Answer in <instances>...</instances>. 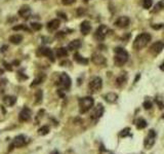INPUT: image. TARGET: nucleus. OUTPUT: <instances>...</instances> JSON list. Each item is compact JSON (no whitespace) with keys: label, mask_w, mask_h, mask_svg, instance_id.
Here are the masks:
<instances>
[{"label":"nucleus","mask_w":164,"mask_h":154,"mask_svg":"<svg viewBox=\"0 0 164 154\" xmlns=\"http://www.w3.org/2000/svg\"><path fill=\"white\" fill-rule=\"evenodd\" d=\"M84 1H85V2H87V1H89V0H84Z\"/></svg>","instance_id":"nucleus-46"},{"label":"nucleus","mask_w":164,"mask_h":154,"mask_svg":"<svg viewBox=\"0 0 164 154\" xmlns=\"http://www.w3.org/2000/svg\"><path fill=\"white\" fill-rule=\"evenodd\" d=\"M80 31L83 35H87L91 31V25L88 21H83L80 25Z\"/></svg>","instance_id":"nucleus-16"},{"label":"nucleus","mask_w":164,"mask_h":154,"mask_svg":"<svg viewBox=\"0 0 164 154\" xmlns=\"http://www.w3.org/2000/svg\"><path fill=\"white\" fill-rule=\"evenodd\" d=\"M126 82H127L126 73H122L117 79H116V85H117L118 88H123V86L126 84Z\"/></svg>","instance_id":"nucleus-19"},{"label":"nucleus","mask_w":164,"mask_h":154,"mask_svg":"<svg viewBox=\"0 0 164 154\" xmlns=\"http://www.w3.org/2000/svg\"><path fill=\"white\" fill-rule=\"evenodd\" d=\"M104 112H105L104 106L102 104H98L95 106V108L93 109L91 114H90V118H91V120H93V121H97V120H98L102 116H103Z\"/></svg>","instance_id":"nucleus-7"},{"label":"nucleus","mask_w":164,"mask_h":154,"mask_svg":"<svg viewBox=\"0 0 164 154\" xmlns=\"http://www.w3.org/2000/svg\"><path fill=\"white\" fill-rule=\"evenodd\" d=\"M58 15H59V16H61V18H63L64 20H67V16H66V15H65V13H58Z\"/></svg>","instance_id":"nucleus-40"},{"label":"nucleus","mask_w":164,"mask_h":154,"mask_svg":"<svg viewBox=\"0 0 164 154\" xmlns=\"http://www.w3.org/2000/svg\"><path fill=\"white\" fill-rule=\"evenodd\" d=\"M28 141H29V140L26 138V136L19 135V136H16L15 139H13V141H12V143H11L10 147H16V148L23 147V146H25V145L27 144Z\"/></svg>","instance_id":"nucleus-8"},{"label":"nucleus","mask_w":164,"mask_h":154,"mask_svg":"<svg viewBox=\"0 0 164 154\" xmlns=\"http://www.w3.org/2000/svg\"><path fill=\"white\" fill-rule=\"evenodd\" d=\"M129 23H130V20H129L128 16H120V18H118L117 20L115 21V26L118 27V28H121V29H123V28H126L128 27Z\"/></svg>","instance_id":"nucleus-11"},{"label":"nucleus","mask_w":164,"mask_h":154,"mask_svg":"<svg viewBox=\"0 0 164 154\" xmlns=\"http://www.w3.org/2000/svg\"><path fill=\"white\" fill-rule=\"evenodd\" d=\"M78 103H79V111H80L81 114H84L93 107L94 101H93L91 97H84L79 99Z\"/></svg>","instance_id":"nucleus-3"},{"label":"nucleus","mask_w":164,"mask_h":154,"mask_svg":"<svg viewBox=\"0 0 164 154\" xmlns=\"http://www.w3.org/2000/svg\"><path fill=\"white\" fill-rule=\"evenodd\" d=\"M91 61L93 64H95V65L98 66H103L107 62L106 58H105L104 56H102L101 54H93L91 57Z\"/></svg>","instance_id":"nucleus-14"},{"label":"nucleus","mask_w":164,"mask_h":154,"mask_svg":"<svg viewBox=\"0 0 164 154\" xmlns=\"http://www.w3.org/2000/svg\"><path fill=\"white\" fill-rule=\"evenodd\" d=\"M75 1L76 0H62L63 4H65V5H71V4L74 3Z\"/></svg>","instance_id":"nucleus-35"},{"label":"nucleus","mask_w":164,"mask_h":154,"mask_svg":"<svg viewBox=\"0 0 164 154\" xmlns=\"http://www.w3.org/2000/svg\"><path fill=\"white\" fill-rule=\"evenodd\" d=\"M108 32H109L108 27L105 26V25H101V26L97 29V31H95L94 37L98 41H104L107 34H108Z\"/></svg>","instance_id":"nucleus-6"},{"label":"nucleus","mask_w":164,"mask_h":154,"mask_svg":"<svg viewBox=\"0 0 164 154\" xmlns=\"http://www.w3.org/2000/svg\"><path fill=\"white\" fill-rule=\"evenodd\" d=\"M163 48H164V42H162V41H157V42L152 44L151 47H150V52L153 56H157L162 52Z\"/></svg>","instance_id":"nucleus-9"},{"label":"nucleus","mask_w":164,"mask_h":154,"mask_svg":"<svg viewBox=\"0 0 164 154\" xmlns=\"http://www.w3.org/2000/svg\"><path fill=\"white\" fill-rule=\"evenodd\" d=\"M104 98L106 100V102L110 103V104H113V103H115L118 100V95L115 94V92H109V94L105 95Z\"/></svg>","instance_id":"nucleus-20"},{"label":"nucleus","mask_w":164,"mask_h":154,"mask_svg":"<svg viewBox=\"0 0 164 154\" xmlns=\"http://www.w3.org/2000/svg\"><path fill=\"white\" fill-rule=\"evenodd\" d=\"M119 136L121 137V138H125V137H128V136L130 137V136H131V134H130V127H125V128H123V130L120 131Z\"/></svg>","instance_id":"nucleus-27"},{"label":"nucleus","mask_w":164,"mask_h":154,"mask_svg":"<svg viewBox=\"0 0 164 154\" xmlns=\"http://www.w3.org/2000/svg\"><path fill=\"white\" fill-rule=\"evenodd\" d=\"M147 125H148V122H147L144 118H138L137 121H135V127H137V130H143V128H146Z\"/></svg>","instance_id":"nucleus-24"},{"label":"nucleus","mask_w":164,"mask_h":154,"mask_svg":"<svg viewBox=\"0 0 164 154\" xmlns=\"http://www.w3.org/2000/svg\"><path fill=\"white\" fill-rule=\"evenodd\" d=\"M31 27H32V29L34 31H39L42 28V25L40 23H35V22H33V23H31Z\"/></svg>","instance_id":"nucleus-34"},{"label":"nucleus","mask_w":164,"mask_h":154,"mask_svg":"<svg viewBox=\"0 0 164 154\" xmlns=\"http://www.w3.org/2000/svg\"><path fill=\"white\" fill-rule=\"evenodd\" d=\"M163 27H164V24H159V25H156V26H155V25H152V28H153V29H156V30L161 29V28H163Z\"/></svg>","instance_id":"nucleus-36"},{"label":"nucleus","mask_w":164,"mask_h":154,"mask_svg":"<svg viewBox=\"0 0 164 154\" xmlns=\"http://www.w3.org/2000/svg\"><path fill=\"white\" fill-rule=\"evenodd\" d=\"M160 69H161V71H163V72H164V62L160 65Z\"/></svg>","instance_id":"nucleus-42"},{"label":"nucleus","mask_w":164,"mask_h":154,"mask_svg":"<svg viewBox=\"0 0 164 154\" xmlns=\"http://www.w3.org/2000/svg\"><path fill=\"white\" fill-rule=\"evenodd\" d=\"M12 29L15 31H26V32H30V28H28L26 25H16Z\"/></svg>","instance_id":"nucleus-30"},{"label":"nucleus","mask_w":164,"mask_h":154,"mask_svg":"<svg viewBox=\"0 0 164 154\" xmlns=\"http://www.w3.org/2000/svg\"><path fill=\"white\" fill-rule=\"evenodd\" d=\"M55 55L58 58H66L68 56V50L65 47H60V48L56 49Z\"/></svg>","instance_id":"nucleus-25"},{"label":"nucleus","mask_w":164,"mask_h":154,"mask_svg":"<svg viewBox=\"0 0 164 154\" xmlns=\"http://www.w3.org/2000/svg\"><path fill=\"white\" fill-rule=\"evenodd\" d=\"M162 118H164V113H163V115H162Z\"/></svg>","instance_id":"nucleus-47"},{"label":"nucleus","mask_w":164,"mask_h":154,"mask_svg":"<svg viewBox=\"0 0 164 154\" xmlns=\"http://www.w3.org/2000/svg\"><path fill=\"white\" fill-rule=\"evenodd\" d=\"M157 138V133L154 130H150L148 131V135L146 136L145 141H144V146L147 150H150L153 148L155 145V142H156Z\"/></svg>","instance_id":"nucleus-4"},{"label":"nucleus","mask_w":164,"mask_h":154,"mask_svg":"<svg viewBox=\"0 0 164 154\" xmlns=\"http://www.w3.org/2000/svg\"><path fill=\"white\" fill-rule=\"evenodd\" d=\"M163 9H164V0H161V1H159L156 5H155L153 13H158V12L163 10Z\"/></svg>","instance_id":"nucleus-29"},{"label":"nucleus","mask_w":164,"mask_h":154,"mask_svg":"<svg viewBox=\"0 0 164 154\" xmlns=\"http://www.w3.org/2000/svg\"><path fill=\"white\" fill-rule=\"evenodd\" d=\"M8 48V46L7 45H3V46H1V48H0V52H6Z\"/></svg>","instance_id":"nucleus-38"},{"label":"nucleus","mask_w":164,"mask_h":154,"mask_svg":"<svg viewBox=\"0 0 164 154\" xmlns=\"http://www.w3.org/2000/svg\"><path fill=\"white\" fill-rule=\"evenodd\" d=\"M42 97H43V92H42L41 89H38L37 91H36L35 94V102L36 104H40V103L42 102Z\"/></svg>","instance_id":"nucleus-26"},{"label":"nucleus","mask_w":164,"mask_h":154,"mask_svg":"<svg viewBox=\"0 0 164 154\" xmlns=\"http://www.w3.org/2000/svg\"><path fill=\"white\" fill-rule=\"evenodd\" d=\"M30 119H31V110L29 108H24L20 112L19 120L23 122H26V121H29Z\"/></svg>","instance_id":"nucleus-13"},{"label":"nucleus","mask_w":164,"mask_h":154,"mask_svg":"<svg viewBox=\"0 0 164 154\" xmlns=\"http://www.w3.org/2000/svg\"><path fill=\"white\" fill-rule=\"evenodd\" d=\"M61 26V21L58 19H53L50 22H48L46 25L47 27V30L49 31V32H55V30L59 29V27Z\"/></svg>","instance_id":"nucleus-15"},{"label":"nucleus","mask_w":164,"mask_h":154,"mask_svg":"<svg viewBox=\"0 0 164 154\" xmlns=\"http://www.w3.org/2000/svg\"><path fill=\"white\" fill-rule=\"evenodd\" d=\"M44 80V76H40V77H38V78H36V79H34V81L32 83H31V86H35V85H37V84H40V83L42 82V81Z\"/></svg>","instance_id":"nucleus-32"},{"label":"nucleus","mask_w":164,"mask_h":154,"mask_svg":"<svg viewBox=\"0 0 164 154\" xmlns=\"http://www.w3.org/2000/svg\"><path fill=\"white\" fill-rule=\"evenodd\" d=\"M48 133H49V127H47V125L41 127L38 130V135H40V136H45V135H47Z\"/></svg>","instance_id":"nucleus-28"},{"label":"nucleus","mask_w":164,"mask_h":154,"mask_svg":"<svg viewBox=\"0 0 164 154\" xmlns=\"http://www.w3.org/2000/svg\"><path fill=\"white\" fill-rule=\"evenodd\" d=\"M19 62L18 61H15V62H13V63H12V65H19Z\"/></svg>","instance_id":"nucleus-44"},{"label":"nucleus","mask_w":164,"mask_h":154,"mask_svg":"<svg viewBox=\"0 0 164 154\" xmlns=\"http://www.w3.org/2000/svg\"><path fill=\"white\" fill-rule=\"evenodd\" d=\"M50 154H60V152H59L58 150H53V151L50 152Z\"/></svg>","instance_id":"nucleus-41"},{"label":"nucleus","mask_w":164,"mask_h":154,"mask_svg":"<svg viewBox=\"0 0 164 154\" xmlns=\"http://www.w3.org/2000/svg\"><path fill=\"white\" fill-rule=\"evenodd\" d=\"M3 65H4L5 68H6V69L8 70V71H11V70H12V68H11L10 65H9V64H8V63H5V62H4V63H3Z\"/></svg>","instance_id":"nucleus-37"},{"label":"nucleus","mask_w":164,"mask_h":154,"mask_svg":"<svg viewBox=\"0 0 164 154\" xmlns=\"http://www.w3.org/2000/svg\"><path fill=\"white\" fill-rule=\"evenodd\" d=\"M31 15V8L30 6H28V5H24V6H22L20 8L19 10V16H22V18L24 19H28Z\"/></svg>","instance_id":"nucleus-17"},{"label":"nucleus","mask_w":164,"mask_h":154,"mask_svg":"<svg viewBox=\"0 0 164 154\" xmlns=\"http://www.w3.org/2000/svg\"><path fill=\"white\" fill-rule=\"evenodd\" d=\"M39 55H42L44 57L48 58L50 62H55V54L49 47H42V48L39 49Z\"/></svg>","instance_id":"nucleus-12"},{"label":"nucleus","mask_w":164,"mask_h":154,"mask_svg":"<svg viewBox=\"0 0 164 154\" xmlns=\"http://www.w3.org/2000/svg\"><path fill=\"white\" fill-rule=\"evenodd\" d=\"M153 4V0H143V6L146 9H149Z\"/></svg>","instance_id":"nucleus-31"},{"label":"nucleus","mask_w":164,"mask_h":154,"mask_svg":"<svg viewBox=\"0 0 164 154\" xmlns=\"http://www.w3.org/2000/svg\"><path fill=\"white\" fill-rule=\"evenodd\" d=\"M3 70H2V69H0V75H1V74H3Z\"/></svg>","instance_id":"nucleus-45"},{"label":"nucleus","mask_w":164,"mask_h":154,"mask_svg":"<svg viewBox=\"0 0 164 154\" xmlns=\"http://www.w3.org/2000/svg\"><path fill=\"white\" fill-rule=\"evenodd\" d=\"M16 98L13 97V96H5L3 98V103L8 107H10V106H13L16 104Z\"/></svg>","instance_id":"nucleus-21"},{"label":"nucleus","mask_w":164,"mask_h":154,"mask_svg":"<svg viewBox=\"0 0 164 154\" xmlns=\"http://www.w3.org/2000/svg\"><path fill=\"white\" fill-rule=\"evenodd\" d=\"M143 106H144V108H145L146 110H150V109L153 107V103H152L150 100H146L145 102H144Z\"/></svg>","instance_id":"nucleus-33"},{"label":"nucleus","mask_w":164,"mask_h":154,"mask_svg":"<svg viewBox=\"0 0 164 154\" xmlns=\"http://www.w3.org/2000/svg\"><path fill=\"white\" fill-rule=\"evenodd\" d=\"M74 60L79 64H82V65H87L88 64V60L86 58H83L82 56L79 54V52H76L74 55Z\"/></svg>","instance_id":"nucleus-22"},{"label":"nucleus","mask_w":164,"mask_h":154,"mask_svg":"<svg viewBox=\"0 0 164 154\" xmlns=\"http://www.w3.org/2000/svg\"><path fill=\"white\" fill-rule=\"evenodd\" d=\"M82 43L80 39H75V40L71 41L69 44H68V49L69 50H77L81 47Z\"/></svg>","instance_id":"nucleus-18"},{"label":"nucleus","mask_w":164,"mask_h":154,"mask_svg":"<svg viewBox=\"0 0 164 154\" xmlns=\"http://www.w3.org/2000/svg\"><path fill=\"white\" fill-rule=\"evenodd\" d=\"M150 40H151V35L148 34V33H142V34L137 35V38H135L134 41V49L137 50L143 49L144 47H146L147 44L150 42Z\"/></svg>","instance_id":"nucleus-2"},{"label":"nucleus","mask_w":164,"mask_h":154,"mask_svg":"<svg viewBox=\"0 0 164 154\" xmlns=\"http://www.w3.org/2000/svg\"><path fill=\"white\" fill-rule=\"evenodd\" d=\"M60 83L66 91H69L71 88V78L67 73H62L60 76Z\"/></svg>","instance_id":"nucleus-10"},{"label":"nucleus","mask_w":164,"mask_h":154,"mask_svg":"<svg viewBox=\"0 0 164 154\" xmlns=\"http://www.w3.org/2000/svg\"><path fill=\"white\" fill-rule=\"evenodd\" d=\"M9 41L13 44H20L23 41V36L20 35V34L11 35L9 37Z\"/></svg>","instance_id":"nucleus-23"},{"label":"nucleus","mask_w":164,"mask_h":154,"mask_svg":"<svg viewBox=\"0 0 164 154\" xmlns=\"http://www.w3.org/2000/svg\"><path fill=\"white\" fill-rule=\"evenodd\" d=\"M58 92H59V96H60L61 98H64L65 97V94H64V91H62V89H59Z\"/></svg>","instance_id":"nucleus-39"},{"label":"nucleus","mask_w":164,"mask_h":154,"mask_svg":"<svg viewBox=\"0 0 164 154\" xmlns=\"http://www.w3.org/2000/svg\"><path fill=\"white\" fill-rule=\"evenodd\" d=\"M114 52H115V56H114L115 65L118 67L123 66L128 61V52L124 48H122V47H116Z\"/></svg>","instance_id":"nucleus-1"},{"label":"nucleus","mask_w":164,"mask_h":154,"mask_svg":"<svg viewBox=\"0 0 164 154\" xmlns=\"http://www.w3.org/2000/svg\"><path fill=\"white\" fill-rule=\"evenodd\" d=\"M21 76V74H20V72H19V77ZM23 79H27V76H24V75H23V73H22V80Z\"/></svg>","instance_id":"nucleus-43"},{"label":"nucleus","mask_w":164,"mask_h":154,"mask_svg":"<svg viewBox=\"0 0 164 154\" xmlns=\"http://www.w3.org/2000/svg\"><path fill=\"white\" fill-rule=\"evenodd\" d=\"M102 86H103V80H102L101 77L98 76L93 77L88 83V88L91 94H95V92L100 91L102 89Z\"/></svg>","instance_id":"nucleus-5"}]
</instances>
